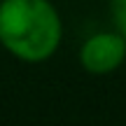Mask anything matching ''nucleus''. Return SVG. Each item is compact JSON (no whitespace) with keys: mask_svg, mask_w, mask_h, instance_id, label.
I'll return each instance as SVG.
<instances>
[{"mask_svg":"<svg viewBox=\"0 0 126 126\" xmlns=\"http://www.w3.org/2000/svg\"><path fill=\"white\" fill-rule=\"evenodd\" d=\"M63 21L51 0H0V45L23 63H45L59 51Z\"/></svg>","mask_w":126,"mask_h":126,"instance_id":"obj_1","label":"nucleus"},{"mask_svg":"<svg viewBox=\"0 0 126 126\" xmlns=\"http://www.w3.org/2000/svg\"><path fill=\"white\" fill-rule=\"evenodd\" d=\"M126 61V40L117 31H98L79 47V65L89 75H112Z\"/></svg>","mask_w":126,"mask_h":126,"instance_id":"obj_2","label":"nucleus"},{"mask_svg":"<svg viewBox=\"0 0 126 126\" xmlns=\"http://www.w3.org/2000/svg\"><path fill=\"white\" fill-rule=\"evenodd\" d=\"M110 21L112 28L126 40V0H110Z\"/></svg>","mask_w":126,"mask_h":126,"instance_id":"obj_3","label":"nucleus"}]
</instances>
